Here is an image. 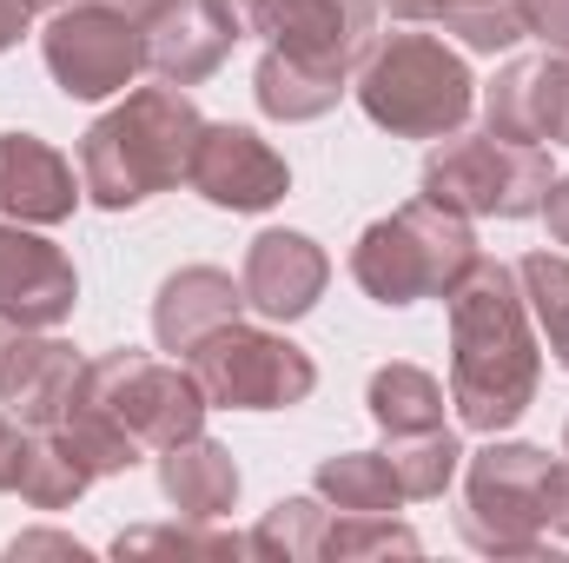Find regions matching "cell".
Instances as JSON below:
<instances>
[{"label": "cell", "instance_id": "cell-20", "mask_svg": "<svg viewBox=\"0 0 569 563\" xmlns=\"http://www.w3.org/2000/svg\"><path fill=\"white\" fill-rule=\"evenodd\" d=\"M378 13L405 27H443L463 53H510L517 40H530L523 0H378Z\"/></svg>", "mask_w": 569, "mask_h": 563}, {"label": "cell", "instance_id": "cell-33", "mask_svg": "<svg viewBox=\"0 0 569 563\" xmlns=\"http://www.w3.org/2000/svg\"><path fill=\"white\" fill-rule=\"evenodd\" d=\"M20 437H27V424L13 418L7 405H0V491L13 484V464H20Z\"/></svg>", "mask_w": 569, "mask_h": 563}, {"label": "cell", "instance_id": "cell-35", "mask_svg": "<svg viewBox=\"0 0 569 563\" xmlns=\"http://www.w3.org/2000/svg\"><path fill=\"white\" fill-rule=\"evenodd\" d=\"M107 7H120V13H133V20H152V13H159V7H166V0H107Z\"/></svg>", "mask_w": 569, "mask_h": 563}, {"label": "cell", "instance_id": "cell-8", "mask_svg": "<svg viewBox=\"0 0 569 563\" xmlns=\"http://www.w3.org/2000/svg\"><path fill=\"white\" fill-rule=\"evenodd\" d=\"M550 179H557L550 146L497 140L490 127L483 134L457 127V134L430 140L418 192L450 206V213H463V219H537Z\"/></svg>", "mask_w": 569, "mask_h": 563}, {"label": "cell", "instance_id": "cell-13", "mask_svg": "<svg viewBox=\"0 0 569 563\" xmlns=\"http://www.w3.org/2000/svg\"><path fill=\"white\" fill-rule=\"evenodd\" d=\"M483 127L497 140L569 146V53L543 47L530 60H510L483 87Z\"/></svg>", "mask_w": 569, "mask_h": 563}, {"label": "cell", "instance_id": "cell-14", "mask_svg": "<svg viewBox=\"0 0 569 563\" xmlns=\"http://www.w3.org/2000/svg\"><path fill=\"white\" fill-rule=\"evenodd\" d=\"M239 285H246V305L272 325H291L305 312H318L325 285H331V259L311 233H291V226H266L252 246H246V266H239Z\"/></svg>", "mask_w": 569, "mask_h": 563}, {"label": "cell", "instance_id": "cell-21", "mask_svg": "<svg viewBox=\"0 0 569 563\" xmlns=\"http://www.w3.org/2000/svg\"><path fill=\"white\" fill-rule=\"evenodd\" d=\"M87 484H93V471H87V457L67 444V431H60V424H27L7 497H20V504H33V511H73V504L87 497Z\"/></svg>", "mask_w": 569, "mask_h": 563}, {"label": "cell", "instance_id": "cell-16", "mask_svg": "<svg viewBox=\"0 0 569 563\" xmlns=\"http://www.w3.org/2000/svg\"><path fill=\"white\" fill-rule=\"evenodd\" d=\"M87 199L73 159L40 134H0V219L20 226H67Z\"/></svg>", "mask_w": 569, "mask_h": 563}, {"label": "cell", "instance_id": "cell-24", "mask_svg": "<svg viewBox=\"0 0 569 563\" xmlns=\"http://www.w3.org/2000/svg\"><path fill=\"white\" fill-rule=\"evenodd\" d=\"M385 457H391V471H398V484H405V504H430V497H443V484L457 477L463 444H457V431L443 424V431H418V437H385Z\"/></svg>", "mask_w": 569, "mask_h": 563}, {"label": "cell", "instance_id": "cell-23", "mask_svg": "<svg viewBox=\"0 0 569 563\" xmlns=\"http://www.w3.org/2000/svg\"><path fill=\"white\" fill-rule=\"evenodd\" d=\"M311 491L331 511H398L405 504V484H398V471H391L385 451H331L311 471Z\"/></svg>", "mask_w": 569, "mask_h": 563}, {"label": "cell", "instance_id": "cell-11", "mask_svg": "<svg viewBox=\"0 0 569 563\" xmlns=\"http://www.w3.org/2000/svg\"><path fill=\"white\" fill-rule=\"evenodd\" d=\"M186 186H192L206 206H219V213H272L284 192H291V166H284V152H272V140H259L252 127L206 120L192 159H186Z\"/></svg>", "mask_w": 569, "mask_h": 563}, {"label": "cell", "instance_id": "cell-32", "mask_svg": "<svg viewBox=\"0 0 569 563\" xmlns=\"http://www.w3.org/2000/svg\"><path fill=\"white\" fill-rule=\"evenodd\" d=\"M543 226H550L557 246H569V172L550 179V192H543Z\"/></svg>", "mask_w": 569, "mask_h": 563}, {"label": "cell", "instance_id": "cell-19", "mask_svg": "<svg viewBox=\"0 0 569 563\" xmlns=\"http://www.w3.org/2000/svg\"><path fill=\"white\" fill-rule=\"evenodd\" d=\"M239 464H232V451L219 444V437H206V431H192V437H179V444H166L159 451V491H166V504L179 511V517H199V524H219L232 504H239Z\"/></svg>", "mask_w": 569, "mask_h": 563}, {"label": "cell", "instance_id": "cell-7", "mask_svg": "<svg viewBox=\"0 0 569 563\" xmlns=\"http://www.w3.org/2000/svg\"><path fill=\"white\" fill-rule=\"evenodd\" d=\"M477 253L483 246H477L470 219L418 192V199H405L398 213H385V219H371L358 233L351 279H358L365 298L405 312L418 298H450V285L477 266Z\"/></svg>", "mask_w": 569, "mask_h": 563}, {"label": "cell", "instance_id": "cell-5", "mask_svg": "<svg viewBox=\"0 0 569 563\" xmlns=\"http://www.w3.org/2000/svg\"><path fill=\"white\" fill-rule=\"evenodd\" d=\"M351 93L365 107L371 127H385L391 140H443L457 127H470L477 113V80L470 60L443 40V33H378L365 67L351 73Z\"/></svg>", "mask_w": 569, "mask_h": 563}, {"label": "cell", "instance_id": "cell-27", "mask_svg": "<svg viewBox=\"0 0 569 563\" xmlns=\"http://www.w3.org/2000/svg\"><path fill=\"white\" fill-rule=\"evenodd\" d=\"M418 557V531L398 511H331L318 557Z\"/></svg>", "mask_w": 569, "mask_h": 563}, {"label": "cell", "instance_id": "cell-30", "mask_svg": "<svg viewBox=\"0 0 569 563\" xmlns=\"http://www.w3.org/2000/svg\"><path fill=\"white\" fill-rule=\"evenodd\" d=\"M7 557L20 563V557H87V544L80 537H67V531H20L13 544H7Z\"/></svg>", "mask_w": 569, "mask_h": 563}, {"label": "cell", "instance_id": "cell-10", "mask_svg": "<svg viewBox=\"0 0 569 563\" xmlns=\"http://www.w3.org/2000/svg\"><path fill=\"white\" fill-rule=\"evenodd\" d=\"M40 60L67 100H107L146 73V33L133 13H120L107 0H67L47 13Z\"/></svg>", "mask_w": 569, "mask_h": 563}, {"label": "cell", "instance_id": "cell-34", "mask_svg": "<svg viewBox=\"0 0 569 563\" xmlns=\"http://www.w3.org/2000/svg\"><path fill=\"white\" fill-rule=\"evenodd\" d=\"M27 27H33V0H0V53L20 47Z\"/></svg>", "mask_w": 569, "mask_h": 563}, {"label": "cell", "instance_id": "cell-25", "mask_svg": "<svg viewBox=\"0 0 569 563\" xmlns=\"http://www.w3.org/2000/svg\"><path fill=\"white\" fill-rule=\"evenodd\" d=\"M517 285L530 298L537 338L557 352V365L569 372V253H523L517 259Z\"/></svg>", "mask_w": 569, "mask_h": 563}, {"label": "cell", "instance_id": "cell-2", "mask_svg": "<svg viewBox=\"0 0 569 563\" xmlns=\"http://www.w3.org/2000/svg\"><path fill=\"white\" fill-rule=\"evenodd\" d=\"M206 392L186 358H146V352H100L80 365L73 405H67V444L87 457L93 477H120L166 444L206 431Z\"/></svg>", "mask_w": 569, "mask_h": 563}, {"label": "cell", "instance_id": "cell-17", "mask_svg": "<svg viewBox=\"0 0 569 563\" xmlns=\"http://www.w3.org/2000/svg\"><path fill=\"white\" fill-rule=\"evenodd\" d=\"M246 312V285L219 266H179L152 298V345L166 358H192L212 332H226Z\"/></svg>", "mask_w": 569, "mask_h": 563}, {"label": "cell", "instance_id": "cell-15", "mask_svg": "<svg viewBox=\"0 0 569 563\" xmlns=\"http://www.w3.org/2000/svg\"><path fill=\"white\" fill-rule=\"evenodd\" d=\"M80 352L53 332H7L0 345V405L20 424H60L73 405V385H80Z\"/></svg>", "mask_w": 569, "mask_h": 563}, {"label": "cell", "instance_id": "cell-6", "mask_svg": "<svg viewBox=\"0 0 569 563\" xmlns=\"http://www.w3.org/2000/svg\"><path fill=\"white\" fill-rule=\"evenodd\" d=\"M463 511L457 537L483 557H543L563 504V457L523 437H490L483 451H463Z\"/></svg>", "mask_w": 569, "mask_h": 563}, {"label": "cell", "instance_id": "cell-9", "mask_svg": "<svg viewBox=\"0 0 569 563\" xmlns=\"http://www.w3.org/2000/svg\"><path fill=\"white\" fill-rule=\"evenodd\" d=\"M186 365H192L206 405H219V412H291L318 392L311 352L291 345L272 325H246V318L212 332Z\"/></svg>", "mask_w": 569, "mask_h": 563}, {"label": "cell", "instance_id": "cell-29", "mask_svg": "<svg viewBox=\"0 0 569 563\" xmlns=\"http://www.w3.org/2000/svg\"><path fill=\"white\" fill-rule=\"evenodd\" d=\"M523 27H530L543 47L569 53V0H523Z\"/></svg>", "mask_w": 569, "mask_h": 563}, {"label": "cell", "instance_id": "cell-38", "mask_svg": "<svg viewBox=\"0 0 569 563\" xmlns=\"http://www.w3.org/2000/svg\"><path fill=\"white\" fill-rule=\"evenodd\" d=\"M563 457H569V424H563Z\"/></svg>", "mask_w": 569, "mask_h": 563}, {"label": "cell", "instance_id": "cell-12", "mask_svg": "<svg viewBox=\"0 0 569 563\" xmlns=\"http://www.w3.org/2000/svg\"><path fill=\"white\" fill-rule=\"evenodd\" d=\"M80 305V273L73 259L40 239V226L0 219V318L20 332H53Z\"/></svg>", "mask_w": 569, "mask_h": 563}, {"label": "cell", "instance_id": "cell-28", "mask_svg": "<svg viewBox=\"0 0 569 563\" xmlns=\"http://www.w3.org/2000/svg\"><path fill=\"white\" fill-rule=\"evenodd\" d=\"M113 551H120V557H146V551H179V557H252V537L206 531L199 517H179V524H140V531H120Z\"/></svg>", "mask_w": 569, "mask_h": 563}, {"label": "cell", "instance_id": "cell-1", "mask_svg": "<svg viewBox=\"0 0 569 563\" xmlns=\"http://www.w3.org/2000/svg\"><path fill=\"white\" fill-rule=\"evenodd\" d=\"M450 405L463 431H510L537 405L543 385V338L517 266L477 253V266L450 285Z\"/></svg>", "mask_w": 569, "mask_h": 563}, {"label": "cell", "instance_id": "cell-4", "mask_svg": "<svg viewBox=\"0 0 569 563\" xmlns=\"http://www.w3.org/2000/svg\"><path fill=\"white\" fill-rule=\"evenodd\" d=\"M199 100L186 87H133L113 113L80 134V186L100 213H133L152 192L186 186V159L199 146Z\"/></svg>", "mask_w": 569, "mask_h": 563}, {"label": "cell", "instance_id": "cell-36", "mask_svg": "<svg viewBox=\"0 0 569 563\" xmlns=\"http://www.w3.org/2000/svg\"><path fill=\"white\" fill-rule=\"evenodd\" d=\"M557 531L569 537V457H563V504H557Z\"/></svg>", "mask_w": 569, "mask_h": 563}, {"label": "cell", "instance_id": "cell-22", "mask_svg": "<svg viewBox=\"0 0 569 563\" xmlns=\"http://www.w3.org/2000/svg\"><path fill=\"white\" fill-rule=\"evenodd\" d=\"M365 405H371V418L385 437H418V431H443V385L430 378L425 365H405V358H391V365H378L371 372V385H365Z\"/></svg>", "mask_w": 569, "mask_h": 563}, {"label": "cell", "instance_id": "cell-18", "mask_svg": "<svg viewBox=\"0 0 569 563\" xmlns=\"http://www.w3.org/2000/svg\"><path fill=\"white\" fill-rule=\"evenodd\" d=\"M140 33H146V73L166 80V87H186V93H192L199 80H212V73L226 67L232 40H239V33L212 13V0H166Z\"/></svg>", "mask_w": 569, "mask_h": 563}, {"label": "cell", "instance_id": "cell-37", "mask_svg": "<svg viewBox=\"0 0 569 563\" xmlns=\"http://www.w3.org/2000/svg\"><path fill=\"white\" fill-rule=\"evenodd\" d=\"M7 332H13V325H7V318H0V345H7Z\"/></svg>", "mask_w": 569, "mask_h": 563}, {"label": "cell", "instance_id": "cell-31", "mask_svg": "<svg viewBox=\"0 0 569 563\" xmlns=\"http://www.w3.org/2000/svg\"><path fill=\"white\" fill-rule=\"evenodd\" d=\"M272 7H279V0H212V13H219V20H226L239 40H246V33H266Z\"/></svg>", "mask_w": 569, "mask_h": 563}, {"label": "cell", "instance_id": "cell-3", "mask_svg": "<svg viewBox=\"0 0 569 563\" xmlns=\"http://www.w3.org/2000/svg\"><path fill=\"white\" fill-rule=\"evenodd\" d=\"M371 40H378V0H279L252 73L259 113L279 127L325 120L351 93V73L365 67Z\"/></svg>", "mask_w": 569, "mask_h": 563}, {"label": "cell", "instance_id": "cell-26", "mask_svg": "<svg viewBox=\"0 0 569 563\" xmlns=\"http://www.w3.org/2000/svg\"><path fill=\"white\" fill-rule=\"evenodd\" d=\"M325 517H331V504H325L318 491H305V497H279V504L259 517V531H252V557L311 563L318 557V544H325Z\"/></svg>", "mask_w": 569, "mask_h": 563}]
</instances>
